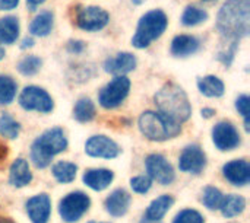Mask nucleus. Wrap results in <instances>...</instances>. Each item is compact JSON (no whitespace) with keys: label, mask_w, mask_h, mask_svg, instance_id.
<instances>
[{"label":"nucleus","mask_w":250,"mask_h":223,"mask_svg":"<svg viewBox=\"0 0 250 223\" xmlns=\"http://www.w3.org/2000/svg\"><path fill=\"white\" fill-rule=\"evenodd\" d=\"M249 0H227L218 10L217 29L223 38V50L217 58L226 67L231 66L240 39L249 34Z\"/></svg>","instance_id":"nucleus-1"},{"label":"nucleus","mask_w":250,"mask_h":223,"mask_svg":"<svg viewBox=\"0 0 250 223\" xmlns=\"http://www.w3.org/2000/svg\"><path fill=\"white\" fill-rule=\"evenodd\" d=\"M154 102L160 114L177 124L188 121L192 115V105L186 92L173 82L166 83L155 93Z\"/></svg>","instance_id":"nucleus-2"},{"label":"nucleus","mask_w":250,"mask_h":223,"mask_svg":"<svg viewBox=\"0 0 250 223\" xmlns=\"http://www.w3.org/2000/svg\"><path fill=\"white\" fill-rule=\"evenodd\" d=\"M67 137L60 127H53L40 134L31 145V161L38 169H44L51 164V159L67 149Z\"/></svg>","instance_id":"nucleus-3"},{"label":"nucleus","mask_w":250,"mask_h":223,"mask_svg":"<svg viewBox=\"0 0 250 223\" xmlns=\"http://www.w3.org/2000/svg\"><path fill=\"white\" fill-rule=\"evenodd\" d=\"M141 133L151 142H166L177 137L182 133V126L168 120L158 111H145L139 120Z\"/></svg>","instance_id":"nucleus-4"},{"label":"nucleus","mask_w":250,"mask_h":223,"mask_svg":"<svg viewBox=\"0 0 250 223\" xmlns=\"http://www.w3.org/2000/svg\"><path fill=\"white\" fill-rule=\"evenodd\" d=\"M167 25H168V19L163 10L155 9L146 12L139 19L136 32L132 38V45L139 50L146 48L148 45H151L152 41L158 39L164 34Z\"/></svg>","instance_id":"nucleus-5"},{"label":"nucleus","mask_w":250,"mask_h":223,"mask_svg":"<svg viewBox=\"0 0 250 223\" xmlns=\"http://www.w3.org/2000/svg\"><path fill=\"white\" fill-rule=\"evenodd\" d=\"M91 207V199L83 191H72L59 203V215L66 223L78 222Z\"/></svg>","instance_id":"nucleus-6"},{"label":"nucleus","mask_w":250,"mask_h":223,"mask_svg":"<svg viewBox=\"0 0 250 223\" xmlns=\"http://www.w3.org/2000/svg\"><path fill=\"white\" fill-rule=\"evenodd\" d=\"M130 91V80L126 76H116L98 93V102L105 110H114L123 104Z\"/></svg>","instance_id":"nucleus-7"},{"label":"nucleus","mask_w":250,"mask_h":223,"mask_svg":"<svg viewBox=\"0 0 250 223\" xmlns=\"http://www.w3.org/2000/svg\"><path fill=\"white\" fill-rule=\"evenodd\" d=\"M19 105L25 111H37L48 114L54 108V101L50 93L40 86H25L19 95Z\"/></svg>","instance_id":"nucleus-8"},{"label":"nucleus","mask_w":250,"mask_h":223,"mask_svg":"<svg viewBox=\"0 0 250 223\" xmlns=\"http://www.w3.org/2000/svg\"><path fill=\"white\" fill-rule=\"evenodd\" d=\"M145 169L148 172V177L161 186H170L176 180V172L173 165L167 161L166 156L160 153H151L146 156Z\"/></svg>","instance_id":"nucleus-9"},{"label":"nucleus","mask_w":250,"mask_h":223,"mask_svg":"<svg viewBox=\"0 0 250 223\" xmlns=\"http://www.w3.org/2000/svg\"><path fill=\"white\" fill-rule=\"evenodd\" d=\"M108 20H110V15L98 6L81 7L76 10V16H75L76 26L86 32H95L105 28Z\"/></svg>","instance_id":"nucleus-10"},{"label":"nucleus","mask_w":250,"mask_h":223,"mask_svg":"<svg viewBox=\"0 0 250 223\" xmlns=\"http://www.w3.org/2000/svg\"><path fill=\"white\" fill-rule=\"evenodd\" d=\"M212 143L221 152H230L240 146L242 137L236 126L230 121H220L212 129Z\"/></svg>","instance_id":"nucleus-11"},{"label":"nucleus","mask_w":250,"mask_h":223,"mask_svg":"<svg viewBox=\"0 0 250 223\" xmlns=\"http://www.w3.org/2000/svg\"><path fill=\"white\" fill-rule=\"evenodd\" d=\"M120 146L104 134L91 136L85 142V153L91 158L98 159H114L120 155Z\"/></svg>","instance_id":"nucleus-12"},{"label":"nucleus","mask_w":250,"mask_h":223,"mask_svg":"<svg viewBox=\"0 0 250 223\" xmlns=\"http://www.w3.org/2000/svg\"><path fill=\"white\" fill-rule=\"evenodd\" d=\"M179 168L182 172L198 175L207 168V155L199 145H189L183 149L179 158Z\"/></svg>","instance_id":"nucleus-13"},{"label":"nucleus","mask_w":250,"mask_h":223,"mask_svg":"<svg viewBox=\"0 0 250 223\" xmlns=\"http://www.w3.org/2000/svg\"><path fill=\"white\" fill-rule=\"evenodd\" d=\"M25 210L32 223H47L51 216V200L48 194H37L25 203Z\"/></svg>","instance_id":"nucleus-14"},{"label":"nucleus","mask_w":250,"mask_h":223,"mask_svg":"<svg viewBox=\"0 0 250 223\" xmlns=\"http://www.w3.org/2000/svg\"><path fill=\"white\" fill-rule=\"evenodd\" d=\"M223 177L236 187H245L250 183V165L246 159H234L223 167Z\"/></svg>","instance_id":"nucleus-15"},{"label":"nucleus","mask_w":250,"mask_h":223,"mask_svg":"<svg viewBox=\"0 0 250 223\" xmlns=\"http://www.w3.org/2000/svg\"><path fill=\"white\" fill-rule=\"evenodd\" d=\"M138 61L132 53H119L104 61V70L113 76H126L135 70Z\"/></svg>","instance_id":"nucleus-16"},{"label":"nucleus","mask_w":250,"mask_h":223,"mask_svg":"<svg viewBox=\"0 0 250 223\" xmlns=\"http://www.w3.org/2000/svg\"><path fill=\"white\" fill-rule=\"evenodd\" d=\"M132 197L125 188L114 190L104 202L105 212L113 218H122L127 213Z\"/></svg>","instance_id":"nucleus-17"},{"label":"nucleus","mask_w":250,"mask_h":223,"mask_svg":"<svg viewBox=\"0 0 250 223\" xmlns=\"http://www.w3.org/2000/svg\"><path fill=\"white\" fill-rule=\"evenodd\" d=\"M113 180H114V172L107 168L88 169L82 175V183L94 191L105 190L107 187H110Z\"/></svg>","instance_id":"nucleus-18"},{"label":"nucleus","mask_w":250,"mask_h":223,"mask_svg":"<svg viewBox=\"0 0 250 223\" xmlns=\"http://www.w3.org/2000/svg\"><path fill=\"white\" fill-rule=\"evenodd\" d=\"M31 181H32V172L29 169L28 162L22 158L15 159L9 169V184L15 188H22L31 184Z\"/></svg>","instance_id":"nucleus-19"},{"label":"nucleus","mask_w":250,"mask_h":223,"mask_svg":"<svg viewBox=\"0 0 250 223\" xmlns=\"http://www.w3.org/2000/svg\"><path fill=\"white\" fill-rule=\"evenodd\" d=\"M201 48V41L193 35H177L171 41L170 53L174 57H188L198 53Z\"/></svg>","instance_id":"nucleus-20"},{"label":"nucleus","mask_w":250,"mask_h":223,"mask_svg":"<svg viewBox=\"0 0 250 223\" xmlns=\"http://www.w3.org/2000/svg\"><path fill=\"white\" fill-rule=\"evenodd\" d=\"M174 199L170 194H163L151 202L148 209L145 210V219L152 222H161V219L167 215V212L173 207Z\"/></svg>","instance_id":"nucleus-21"},{"label":"nucleus","mask_w":250,"mask_h":223,"mask_svg":"<svg viewBox=\"0 0 250 223\" xmlns=\"http://www.w3.org/2000/svg\"><path fill=\"white\" fill-rule=\"evenodd\" d=\"M198 89L201 91L202 95H205L208 98H220L226 92L224 82L220 77L212 76V74L199 77L198 79Z\"/></svg>","instance_id":"nucleus-22"},{"label":"nucleus","mask_w":250,"mask_h":223,"mask_svg":"<svg viewBox=\"0 0 250 223\" xmlns=\"http://www.w3.org/2000/svg\"><path fill=\"white\" fill-rule=\"evenodd\" d=\"M246 209V200L245 197L239 196V194H230V196H224L223 204L220 207L221 215L226 219H231L236 218L239 215H242Z\"/></svg>","instance_id":"nucleus-23"},{"label":"nucleus","mask_w":250,"mask_h":223,"mask_svg":"<svg viewBox=\"0 0 250 223\" xmlns=\"http://www.w3.org/2000/svg\"><path fill=\"white\" fill-rule=\"evenodd\" d=\"M19 37V20L15 16L0 18V44H13Z\"/></svg>","instance_id":"nucleus-24"},{"label":"nucleus","mask_w":250,"mask_h":223,"mask_svg":"<svg viewBox=\"0 0 250 223\" xmlns=\"http://www.w3.org/2000/svg\"><path fill=\"white\" fill-rule=\"evenodd\" d=\"M76 172H78V165L66 161H60L54 164L51 168V174L54 180L60 184H70L72 181H75Z\"/></svg>","instance_id":"nucleus-25"},{"label":"nucleus","mask_w":250,"mask_h":223,"mask_svg":"<svg viewBox=\"0 0 250 223\" xmlns=\"http://www.w3.org/2000/svg\"><path fill=\"white\" fill-rule=\"evenodd\" d=\"M53 13L48 10L37 15L29 23V32L35 37H47L53 29Z\"/></svg>","instance_id":"nucleus-26"},{"label":"nucleus","mask_w":250,"mask_h":223,"mask_svg":"<svg viewBox=\"0 0 250 223\" xmlns=\"http://www.w3.org/2000/svg\"><path fill=\"white\" fill-rule=\"evenodd\" d=\"M73 118L78 123H89L95 118V105L89 98H81L73 107Z\"/></svg>","instance_id":"nucleus-27"},{"label":"nucleus","mask_w":250,"mask_h":223,"mask_svg":"<svg viewBox=\"0 0 250 223\" xmlns=\"http://www.w3.org/2000/svg\"><path fill=\"white\" fill-rule=\"evenodd\" d=\"M18 91V83L13 77L0 74V105H9L13 102Z\"/></svg>","instance_id":"nucleus-28"},{"label":"nucleus","mask_w":250,"mask_h":223,"mask_svg":"<svg viewBox=\"0 0 250 223\" xmlns=\"http://www.w3.org/2000/svg\"><path fill=\"white\" fill-rule=\"evenodd\" d=\"M21 133V124L9 114H1L0 115V136L9 140L18 139Z\"/></svg>","instance_id":"nucleus-29"},{"label":"nucleus","mask_w":250,"mask_h":223,"mask_svg":"<svg viewBox=\"0 0 250 223\" xmlns=\"http://www.w3.org/2000/svg\"><path fill=\"white\" fill-rule=\"evenodd\" d=\"M208 16H209V15H208L207 10L198 7V6L190 4V6H188V7L185 9V12H183L180 20H182V23H183L185 26H195V25H199V23L205 22V20L208 19Z\"/></svg>","instance_id":"nucleus-30"},{"label":"nucleus","mask_w":250,"mask_h":223,"mask_svg":"<svg viewBox=\"0 0 250 223\" xmlns=\"http://www.w3.org/2000/svg\"><path fill=\"white\" fill-rule=\"evenodd\" d=\"M224 200V194L217 188V187H207L202 193V204L208 209V210H220L221 204Z\"/></svg>","instance_id":"nucleus-31"},{"label":"nucleus","mask_w":250,"mask_h":223,"mask_svg":"<svg viewBox=\"0 0 250 223\" xmlns=\"http://www.w3.org/2000/svg\"><path fill=\"white\" fill-rule=\"evenodd\" d=\"M42 66V61L40 57L37 56H26L22 60H19V63L16 64V69L23 76H34L40 72Z\"/></svg>","instance_id":"nucleus-32"},{"label":"nucleus","mask_w":250,"mask_h":223,"mask_svg":"<svg viewBox=\"0 0 250 223\" xmlns=\"http://www.w3.org/2000/svg\"><path fill=\"white\" fill-rule=\"evenodd\" d=\"M173 223H205V219L198 210L183 209L176 215Z\"/></svg>","instance_id":"nucleus-33"},{"label":"nucleus","mask_w":250,"mask_h":223,"mask_svg":"<svg viewBox=\"0 0 250 223\" xmlns=\"http://www.w3.org/2000/svg\"><path fill=\"white\" fill-rule=\"evenodd\" d=\"M152 187V180L148 175H138L130 178V188L136 194H146Z\"/></svg>","instance_id":"nucleus-34"},{"label":"nucleus","mask_w":250,"mask_h":223,"mask_svg":"<svg viewBox=\"0 0 250 223\" xmlns=\"http://www.w3.org/2000/svg\"><path fill=\"white\" fill-rule=\"evenodd\" d=\"M249 96L248 95H240L237 99H236V110L239 111V114L245 118V129L246 131L250 130V121H249Z\"/></svg>","instance_id":"nucleus-35"},{"label":"nucleus","mask_w":250,"mask_h":223,"mask_svg":"<svg viewBox=\"0 0 250 223\" xmlns=\"http://www.w3.org/2000/svg\"><path fill=\"white\" fill-rule=\"evenodd\" d=\"M85 50V42L83 41H69L67 44V51L73 54H81Z\"/></svg>","instance_id":"nucleus-36"},{"label":"nucleus","mask_w":250,"mask_h":223,"mask_svg":"<svg viewBox=\"0 0 250 223\" xmlns=\"http://www.w3.org/2000/svg\"><path fill=\"white\" fill-rule=\"evenodd\" d=\"M19 4V0H0V10H12Z\"/></svg>","instance_id":"nucleus-37"},{"label":"nucleus","mask_w":250,"mask_h":223,"mask_svg":"<svg viewBox=\"0 0 250 223\" xmlns=\"http://www.w3.org/2000/svg\"><path fill=\"white\" fill-rule=\"evenodd\" d=\"M7 153H9V150H7V146H6L3 142H0V168H1V167L4 165V162H6Z\"/></svg>","instance_id":"nucleus-38"},{"label":"nucleus","mask_w":250,"mask_h":223,"mask_svg":"<svg viewBox=\"0 0 250 223\" xmlns=\"http://www.w3.org/2000/svg\"><path fill=\"white\" fill-rule=\"evenodd\" d=\"M45 0H26V6L29 10H35L40 4H42Z\"/></svg>","instance_id":"nucleus-39"},{"label":"nucleus","mask_w":250,"mask_h":223,"mask_svg":"<svg viewBox=\"0 0 250 223\" xmlns=\"http://www.w3.org/2000/svg\"><path fill=\"white\" fill-rule=\"evenodd\" d=\"M201 114H202L204 118H212L215 115V110L214 108H202Z\"/></svg>","instance_id":"nucleus-40"},{"label":"nucleus","mask_w":250,"mask_h":223,"mask_svg":"<svg viewBox=\"0 0 250 223\" xmlns=\"http://www.w3.org/2000/svg\"><path fill=\"white\" fill-rule=\"evenodd\" d=\"M32 45H34V39L29 37V38H23V39H22L21 48H22V50H25V48H31Z\"/></svg>","instance_id":"nucleus-41"},{"label":"nucleus","mask_w":250,"mask_h":223,"mask_svg":"<svg viewBox=\"0 0 250 223\" xmlns=\"http://www.w3.org/2000/svg\"><path fill=\"white\" fill-rule=\"evenodd\" d=\"M0 223H15L10 218H6V216H0Z\"/></svg>","instance_id":"nucleus-42"},{"label":"nucleus","mask_w":250,"mask_h":223,"mask_svg":"<svg viewBox=\"0 0 250 223\" xmlns=\"http://www.w3.org/2000/svg\"><path fill=\"white\" fill-rule=\"evenodd\" d=\"M3 58H4V50H3V48L0 47V61H1Z\"/></svg>","instance_id":"nucleus-43"},{"label":"nucleus","mask_w":250,"mask_h":223,"mask_svg":"<svg viewBox=\"0 0 250 223\" xmlns=\"http://www.w3.org/2000/svg\"><path fill=\"white\" fill-rule=\"evenodd\" d=\"M141 223H161V222H152V221H146V219L144 218V219L141 221Z\"/></svg>","instance_id":"nucleus-44"},{"label":"nucleus","mask_w":250,"mask_h":223,"mask_svg":"<svg viewBox=\"0 0 250 223\" xmlns=\"http://www.w3.org/2000/svg\"><path fill=\"white\" fill-rule=\"evenodd\" d=\"M132 1H133L135 4H141V3H142L144 0H132Z\"/></svg>","instance_id":"nucleus-45"},{"label":"nucleus","mask_w":250,"mask_h":223,"mask_svg":"<svg viewBox=\"0 0 250 223\" xmlns=\"http://www.w3.org/2000/svg\"><path fill=\"white\" fill-rule=\"evenodd\" d=\"M88 223H108V222H88Z\"/></svg>","instance_id":"nucleus-46"},{"label":"nucleus","mask_w":250,"mask_h":223,"mask_svg":"<svg viewBox=\"0 0 250 223\" xmlns=\"http://www.w3.org/2000/svg\"><path fill=\"white\" fill-rule=\"evenodd\" d=\"M204 1H215V0H204Z\"/></svg>","instance_id":"nucleus-47"}]
</instances>
